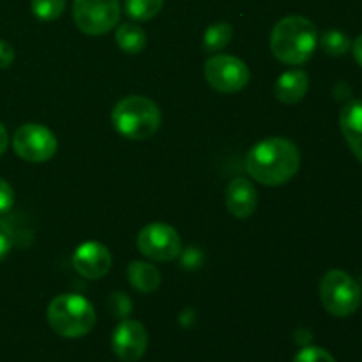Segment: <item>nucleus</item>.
Returning <instances> with one entry per match:
<instances>
[{"mask_svg": "<svg viewBox=\"0 0 362 362\" xmlns=\"http://www.w3.org/2000/svg\"><path fill=\"white\" fill-rule=\"evenodd\" d=\"M233 37V28L232 25L226 23V21H218V23H212L211 27L205 30L204 35V48L205 52L216 53L225 49L230 45Z\"/></svg>", "mask_w": 362, "mask_h": 362, "instance_id": "nucleus-17", "label": "nucleus"}, {"mask_svg": "<svg viewBox=\"0 0 362 362\" xmlns=\"http://www.w3.org/2000/svg\"><path fill=\"white\" fill-rule=\"evenodd\" d=\"M66 0H32V13L42 21H53L62 16Z\"/></svg>", "mask_w": 362, "mask_h": 362, "instance_id": "nucleus-20", "label": "nucleus"}, {"mask_svg": "<svg viewBox=\"0 0 362 362\" xmlns=\"http://www.w3.org/2000/svg\"><path fill=\"white\" fill-rule=\"evenodd\" d=\"M13 148L28 163H45L57 152V138L41 124H25L13 136Z\"/></svg>", "mask_w": 362, "mask_h": 362, "instance_id": "nucleus-8", "label": "nucleus"}, {"mask_svg": "<svg viewBox=\"0 0 362 362\" xmlns=\"http://www.w3.org/2000/svg\"><path fill=\"white\" fill-rule=\"evenodd\" d=\"M163 4H165V0H126L124 11L133 20L147 21L158 16L159 11L163 9Z\"/></svg>", "mask_w": 362, "mask_h": 362, "instance_id": "nucleus-18", "label": "nucleus"}, {"mask_svg": "<svg viewBox=\"0 0 362 362\" xmlns=\"http://www.w3.org/2000/svg\"><path fill=\"white\" fill-rule=\"evenodd\" d=\"M14 62V48L7 41L0 39V69H7Z\"/></svg>", "mask_w": 362, "mask_h": 362, "instance_id": "nucleus-25", "label": "nucleus"}, {"mask_svg": "<svg viewBox=\"0 0 362 362\" xmlns=\"http://www.w3.org/2000/svg\"><path fill=\"white\" fill-rule=\"evenodd\" d=\"M115 39L119 48L127 55H138L147 46V35L145 30L136 23H122L119 25L115 32Z\"/></svg>", "mask_w": 362, "mask_h": 362, "instance_id": "nucleus-16", "label": "nucleus"}, {"mask_svg": "<svg viewBox=\"0 0 362 362\" xmlns=\"http://www.w3.org/2000/svg\"><path fill=\"white\" fill-rule=\"evenodd\" d=\"M120 0H73L76 27L88 35H103L120 20Z\"/></svg>", "mask_w": 362, "mask_h": 362, "instance_id": "nucleus-6", "label": "nucleus"}, {"mask_svg": "<svg viewBox=\"0 0 362 362\" xmlns=\"http://www.w3.org/2000/svg\"><path fill=\"white\" fill-rule=\"evenodd\" d=\"M108 304H110V310H112V313L115 315L117 318H122L124 320V318L131 313V300L129 297L124 296V293L120 292L113 293V296L110 297Z\"/></svg>", "mask_w": 362, "mask_h": 362, "instance_id": "nucleus-22", "label": "nucleus"}, {"mask_svg": "<svg viewBox=\"0 0 362 362\" xmlns=\"http://www.w3.org/2000/svg\"><path fill=\"white\" fill-rule=\"evenodd\" d=\"M112 122L122 136L129 140H147L161 126V112L152 99L127 95L120 99L112 112Z\"/></svg>", "mask_w": 362, "mask_h": 362, "instance_id": "nucleus-3", "label": "nucleus"}, {"mask_svg": "<svg viewBox=\"0 0 362 362\" xmlns=\"http://www.w3.org/2000/svg\"><path fill=\"white\" fill-rule=\"evenodd\" d=\"M310 78L304 69H290L278 78L274 87L276 98L285 105H296L306 95Z\"/></svg>", "mask_w": 362, "mask_h": 362, "instance_id": "nucleus-14", "label": "nucleus"}, {"mask_svg": "<svg viewBox=\"0 0 362 362\" xmlns=\"http://www.w3.org/2000/svg\"><path fill=\"white\" fill-rule=\"evenodd\" d=\"M14 204V193L13 187L6 182L4 179H0V214L7 212Z\"/></svg>", "mask_w": 362, "mask_h": 362, "instance_id": "nucleus-24", "label": "nucleus"}, {"mask_svg": "<svg viewBox=\"0 0 362 362\" xmlns=\"http://www.w3.org/2000/svg\"><path fill=\"white\" fill-rule=\"evenodd\" d=\"M352 53H354V59H356V62L362 67V34L356 39V41H354Z\"/></svg>", "mask_w": 362, "mask_h": 362, "instance_id": "nucleus-26", "label": "nucleus"}, {"mask_svg": "<svg viewBox=\"0 0 362 362\" xmlns=\"http://www.w3.org/2000/svg\"><path fill=\"white\" fill-rule=\"evenodd\" d=\"M73 267L87 279H101L112 267V255L101 243H83L73 255Z\"/></svg>", "mask_w": 362, "mask_h": 362, "instance_id": "nucleus-11", "label": "nucleus"}, {"mask_svg": "<svg viewBox=\"0 0 362 362\" xmlns=\"http://www.w3.org/2000/svg\"><path fill=\"white\" fill-rule=\"evenodd\" d=\"M9 147V134H7V129L4 127V124L0 122V156L7 151Z\"/></svg>", "mask_w": 362, "mask_h": 362, "instance_id": "nucleus-27", "label": "nucleus"}, {"mask_svg": "<svg viewBox=\"0 0 362 362\" xmlns=\"http://www.w3.org/2000/svg\"><path fill=\"white\" fill-rule=\"evenodd\" d=\"M322 306L332 317L345 318L356 313L361 306V288L356 279L343 271H329L320 281Z\"/></svg>", "mask_w": 362, "mask_h": 362, "instance_id": "nucleus-5", "label": "nucleus"}, {"mask_svg": "<svg viewBox=\"0 0 362 362\" xmlns=\"http://www.w3.org/2000/svg\"><path fill=\"white\" fill-rule=\"evenodd\" d=\"M293 362H336V359L320 346H306L297 354Z\"/></svg>", "mask_w": 362, "mask_h": 362, "instance_id": "nucleus-21", "label": "nucleus"}, {"mask_svg": "<svg viewBox=\"0 0 362 362\" xmlns=\"http://www.w3.org/2000/svg\"><path fill=\"white\" fill-rule=\"evenodd\" d=\"M148 345V336L144 325L136 320L124 318L112 336L113 354L124 362H136L144 357Z\"/></svg>", "mask_w": 362, "mask_h": 362, "instance_id": "nucleus-10", "label": "nucleus"}, {"mask_svg": "<svg viewBox=\"0 0 362 362\" xmlns=\"http://www.w3.org/2000/svg\"><path fill=\"white\" fill-rule=\"evenodd\" d=\"M299 166V148L288 138H265L251 147L246 156V170L251 179L265 186H281L288 182Z\"/></svg>", "mask_w": 362, "mask_h": 362, "instance_id": "nucleus-1", "label": "nucleus"}, {"mask_svg": "<svg viewBox=\"0 0 362 362\" xmlns=\"http://www.w3.org/2000/svg\"><path fill=\"white\" fill-rule=\"evenodd\" d=\"M13 247V232L4 221H0V262L9 255Z\"/></svg>", "mask_w": 362, "mask_h": 362, "instance_id": "nucleus-23", "label": "nucleus"}, {"mask_svg": "<svg viewBox=\"0 0 362 362\" xmlns=\"http://www.w3.org/2000/svg\"><path fill=\"white\" fill-rule=\"evenodd\" d=\"M127 278H129L133 288L141 293L156 292L159 283H161V274H159L158 267L148 264V262L140 260L131 262L129 267H127Z\"/></svg>", "mask_w": 362, "mask_h": 362, "instance_id": "nucleus-15", "label": "nucleus"}, {"mask_svg": "<svg viewBox=\"0 0 362 362\" xmlns=\"http://www.w3.org/2000/svg\"><path fill=\"white\" fill-rule=\"evenodd\" d=\"M318 41H320L322 49H324L329 57H341L345 55V53H349V49L352 48L349 35L343 34V32L339 30L324 32Z\"/></svg>", "mask_w": 362, "mask_h": 362, "instance_id": "nucleus-19", "label": "nucleus"}, {"mask_svg": "<svg viewBox=\"0 0 362 362\" xmlns=\"http://www.w3.org/2000/svg\"><path fill=\"white\" fill-rule=\"evenodd\" d=\"M205 80L214 90L223 94H235L243 90L251 80L246 64L233 55H214L205 62Z\"/></svg>", "mask_w": 362, "mask_h": 362, "instance_id": "nucleus-7", "label": "nucleus"}, {"mask_svg": "<svg viewBox=\"0 0 362 362\" xmlns=\"http://www.w3.org/2000/svg\"><path fill=\"white\" fill-rule=\"evenodd\" d=\"M46 318L57 334L76 339L87 336L94 329L95 310L85 297L76 293H62L49 303Z\"/></svg>", "mask_w": 362, "mask_h": 362, "instance_id": "nucleus-4", "label": "nucleus"}, {"mask_svg": "<svg viewBox=\"0 0 362 362\" xmlns=\"http://www.w3.org/2000/svg\"><path fill=\"white\" fill-rule=\"evenodd\" d=\"M317 45V27L304 16H286L272 28L271 52L286 66H303L313 57Z\"/></svg>", "mask_w": 362, "mask_h": 362, "instance_id": "nucleus-2", "label": "nucleus"}, {"mask_svg": "<svg viewBox=\"0 0 362 362\" xmlns=\"http://www.w3.org/2000/svg\"><path fill=\"white\" fill-rule=\"evenodd\" d=\"M339 127L350 151L362 163V99H356L343 106L339 113Z\"/></svg>", "mask_w": 362, "mask_h": 362, "instance_id": "nucleus-13", "label": "nucleus"}, {"mask_svg": "<svg viewBox=\"0 0 362 362\" xmlns=\"http://www.w3.org/2000/svg\"><path fill=\"white\" fill-rule=\"evenodd\" d=\"M226 207L235 218L246 219L255 212L258 204V194L253 184L247 179H233L226 189Z\"/></svg>", "mask_w": 362, "mask_h": 362, "instance_id": "nucleus-12", "label": "nucleus"}, {"mask_svg": "<svg viewBox=\"0 0 362 362\" xmlns=\"http://www.w3.org/2000/svg\"><path fill=\"white\" fill-rule=\"evenodd\" d=\"M136 244L140 253L154 262L175 260L182 250L179 233L166 223H151L141 228Z\"/></svg>", "mask_w": 362, "mask_h": 362, "instance_id": "nucleus-9", "label": "nucleus"}]
</instances>
